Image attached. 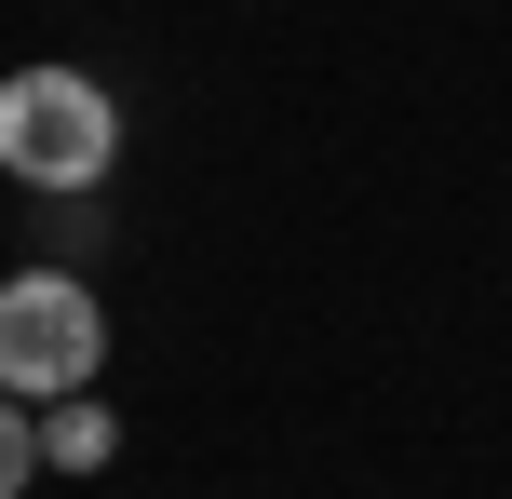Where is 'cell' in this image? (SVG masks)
<instances>
[{
    "mask_svg": "<svg viewBox=\"0 0 512 499\" xmlns=\"http://www.w3.org/2000/svg\"><path fill=\"white\" fill-rule=\"evenodd\" d=\"M108 162H122V95L95 68H0V176L27 203H95Z\"/></svg>",
    "mask_w": 512,
    "mask_h": 499,
    "instance_id": "obj_1",
    "label": "cell"
},
{
    "mask_svg": "<svg viewBox=\"0 0 512 499\" xmlns=\"http://www.w3.org/2000/svg\"><path fill=\"white\" fill-rule=\"evenodd\" d=\"M95 365H108V311H95V284L81 270H14L0 284V392L14 405H68V392H95Z\"/></svg>",
    "mask_w": 512,
    "mask_h": 499,
    "instance_id": "obj_2",
    "label": "cell"
},
{
    "mask_svg": "<svg viewBox=\"0 0 512 499\" xmlns=\"http://www.w3.org/2000/svg\"><path fill=\"white\" fill-rule=\"evenodd\" d=\"M108 459H122V419H108V392L41 405V473H108Z\"/></svg>",
    "mask_w": 512,
    "mask_h": 499,
    "instance_id": "obj_3",
    "label": "cell"
},
{
    "mask_svg": "<svg viewBox=\"0 0 512 499\" xmlns=\"http://www.w3.org/2000/svg\"><path fill=\"white\" fill-rule=\"evenodd\" d=\"M27 473H41V405L0 392V499H27Z\"/></svg>",
    "mask_w": 512,
    "mask_h": 499,
    "instance_id": "obj_4",
    "label": "cell"
}]
</instances>
